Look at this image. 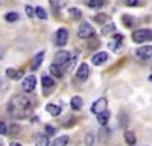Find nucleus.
<instances>
[{
    "label": "nucleus",
    "instance_id": "nucleus-7",
    "mask_svg": "<svg viewBox=\"0 0 152 146\" xmlns=\"http://www.w3.org/2000/svg\"><path fill=\"white\" fill-rule=\"evenodd\" d=\"M137 56L140 59H149L152 58V46H142L135 50Z\"/></svg>",
    "mask_w": 152,
    "mask_h": 146
},
{
    "label": "nucleus",
    "instance_id": "nucleus-30",
    "mask_svg": "<svg viewBox=\"0 0 152 146\" xmlns=\"http://www.w3.org/2000/svg\"><path fill=\"white\" fill-rule=\"evenodd\" d=\"M55 132H56V129L53 128V126H50V125H46V128H44V134L49 137V136H55Z\"/></svg>",
    "mask_w": 152,
    "mask_h": 146
},
{
    "label": "nucleus",
    "instance_id": "nucleus-17",
    "mask_svg": "<svg viewBox=\"0 0 152 146\" xmlns=\"http://www.w3.org/2000/svg\"><path fill=\"white\" fill-rule=\"evenodd\" d=\"M125 142L128 146H134L137 143V137H135V134L132 131H126L125 132Z\"/></svg>",
    "mask_w": 152,
    "mask_h": 146
},
{
    "label": "nucleus",
    "instance_id": "nucleus-37",
    "mask_svg": "<svg viewBox=\"0 0 152 146\" xmlns=\"http://www.w3.org/2000/svg\"><path fill=\"white\" fill-rule=\"evenodd\" d=\"M9 146H21V143H17V142H11Z\"/></svg>",
    "mask_w": 152,
    "mask_h": 146
},
{
    "label": "nucleus",
    "instance_id": "nucleus-23",
    "mask_svg": "<svg viewBox=\"0 0 152 146\" xmlns=\"http://www.w3.org/2000/svg\"><path fill=\"white\" fill-rule=\"evenodd\" d=\"M6 75L11 78V79H20L21 78V72H18V70H14V69H8L6 70Z\"/></svg>",
    "mask_w": 152,
    "mask_h": 146
},
{
    "label": "nucleus",
    "instance_id": "nucleus-12",
    "mask_svg": "<svg viewBox=\"0 0 152 146\" xmlns=\"http://www.w3.org/2000/svg\"><path fill=\"white\" fill-rule=\"evenodd\" d=\"M107 59H108V53H107V52H97V53L93 55L91 63H93L94 66H100V64L107 63Z\"/></svg>",
    "mask_w": 152,
    "mask_h": 146
},
{
    "label": "nucleus",
    "instance_id": "nucleus-8",
    "mask_svg": "<svg viewBox=\"0 0 152 146\" xmlns=\"http://www.w3.org/2000/svg\"><path fill=\"white\" fill-rule=\"evenodd\" d=\"M88 75H90V69H88V66H87L85 63L79 64L78 72H76V76H78V79L84 82V81H87V79H88Z\"/></svg>",
    "mask_w": 152,
    "mask_h": 146
},
{
    "label": "nucleus",
    "instance_id": "nucleus-31",
    "mask_svg": "<svg viewBox=\"0 0 152 146\" xmlns=\"http://www.w3.org/2000/svg\"><path fill=\"white\" fill-rule=\"evenodd\" d=\"M93 18H94L96 23H105V21H107V14H97V15H94Z\"/></svg>",
    "mask_w": 152,
    "mask_h": 146
},
{
    "label": "nucleus",
    "instance_id": "nucleus-24",
    "mask_svg": "<svg viewBox=\"0 0 152 146\" xmlns=\"http://www.w3.org/2000/svg\"><path fill=\"white\" fill-rule=\"evenodd\" d=\"M69 14L72 15L73 20H79V18L82 17V12H81L78 8H70V9H69Z\"/></svg>",
    "mask_w": 152,
    "mask_h": 146
},
{
    "label": "nucleus",
    "instance_id": "nucleus-10",
    "mask_svg": "<svg viewBox=\"0 0 152 146\" xmlns=\"http://www.w3.org/2000/svg\"><path fill=\"white\" fill-rule=\"evenodd\" d=\"M122 44H123V35H114L113 36V40L110 41V49L111 50H116V52H119V49L122 47Z\"/></svg>",
    "mask_w": 152,
    "mask_h": 146
},
{
    "label": "nucleus",
    "instance_id": "nucleus-16",
    "mask_svg": "<svg viewBox=\"0 0 152 146\" xmlns=\"http://www.w3.org/2000/svg\"><path fill=\"white\" fill-rule=\"evenodd\" d=\"M70 105H72V108L75 110V111L81 110V108H82V105H84L82 97H79V96H73V97H72V101H70Z\"/></svg>",
    "mask_w": 152,
    "mask_h": 146
},
{
    "label": "nucleus",
    "instance_id": "nucleus-35",
    "mask_svg": "<svg viewBox=\"0 0 152 146\" xmlns=\"http://www.w3.org/2000/svg\"><path fill=\"white\" fill-rule=\"evenodd\" d=\"M73 123H75V119H69V120L64 122V126L66 128H70V126H73Z\"/></svg>",
    "mask_w": 152,
    "mask_h": 146
},
{
    "label": "nucleus",
    "instance_id": "nucleus-3",
    "mask_svg": "<svg viewBox=\"0 0 152 146\" xmlns=\"http://www.w3.org/2000/svg\"><path fill=\"white\" fill-rule=\"evenodd\" d=\"M93 35H94V31H93V28L90 26V23L82 21L81 26H79V29H78V36H79L81 40H88V38H91Z\"/></svg>",
    "mask_w": 152,
    "mask_h": 146
},
{
    "label": "nucleus",
    "instance_id": "nucleus-6",
    "mask_svg": "<svg viewBox=\"0 0 152 146\" xmlns=\"http://www.w3.org/2000/svg\"><path fill=\"white\" fill-rule=\"evenodd\" d=\"M69 56H70V53H69V52H66V50L58 52V53L55 55V64H53V66H56V67H59V69L62 70V67H64V66H66V63H67Z\"/></svg>",
    "mask_w": 152,
    "mask_h": 146
},
{
    "label": "nucleus",
    "instance_id": "nucleus-15",
    "mask_svg": "<svg viewBox=\"0 0 152 146\" xmlns=\"http://www.w3.org/2000/svg\"><path fill=\"white\" fill-rule=\"evenodd\" d=\"M76 59H78V52H72L70 56H69V59H67V63H66V66L62 67V70H69L70 72L73 69L75 63H76Z\"/></svg>",
    "mask_w": 152,
    "mask_h": 146
},
{
    "label": "nucleus",
    "instance_id": "nucleus-5",
    "mask_svg": "<svg viewBox=\"0 0 152 146\" xmlns=\"http://www.w3.org/2000/svg\"><path fill=\"white\" fill-rule=\"evenodd\" d=\"M35 87H37V78L34 75L26 76L23 79V82H21V90L24 93H32L35 90Z\"/></svg>",
    "mask_w": 152,
    "mask_h": 146
},
{
    "label": "nucleus",
    "instance_id": "nucleus-4",
    "mask_svg": "<svg viewBox=\"0 0 152 146\" xmlns=\"http://www.w3.org/2000/svg\"><path fill=\"white\" fill-rule=\"evenodd\" d=\"M107 107H108V99L107 97H99V99L94 101V104L91 105V113L97 116L100 113L107 111Z\"/></svg>",
    "mask_w": 152,
    "mask_h": 146
},
{
    "label": "nucleus",
    "instance_id": "nucleus-18",
    "mask_svg": "<svg viewBox=\"0 0 152 146\" xmlns=\"http://www.w3.org/2000/svg\"><path fill=\"white\" fill-rule=\"evenodd\" d=\"M88 8H91V9H100V8H104L105 2L104 0H88V2H85Z\"/></svg>",
    "mask_w": 152,
    "mask_h": 146
},
{
    "label": "nucleus",
    "instance_id": "nucleus-28",
    "mask_svg": "<svg viewBox=\"0 0 152 146\" xmlns=\"http://www.w3.org/2000/svg\"><path fill=\"white\" fill-rule=\"evenodd\" d=\"M5 20L9 21V23L17 21V20H18V14H17V12H8V14L5 15Z\"/></svg>",
    "mask_w": 152,
    "mask_h": 146
},
{
    "label": "nucleus",
    "instance_id": "nucleus-34",
    "mask_svg": "<svg viewBox=\"0 0 152 146\" xmlns=\"http://www.w3.org/2000/svg\"><path fill=\"white\" fill-rule=\"evenodd\" d=\"M138 3H140L138 0H126V2H125V5H126V6H137Z\"/></svg>",
    "mask_w": 152,
    "mask_h": 146
},
{
    "label": "nucleus",
    "instance_id": "nucleus-20",
    "mask_svg": "<svg viewBox=\"0 0 152 146\" xmlns=\"http://www.w3.org/2000/svg\"><path fill=\"white\" fill-rule=\"evenodd\" d=\"M67 143H69V137L67 136H61V137H56L52 142V146H67Z\"/></svg>",
    "mask_w": 152,
    "mask_h": 146
},
{
    "label": "nucleus",
    "instance_id": "nucleus-25",
    "mask_svg": "<svg viewBox=\"0 0 152 146\" xmlns=\"http://www.w3.org/2000/svg\"><path fill=\"white\" fill-rule=\"evenodd\" d=\"M35 15H37L38 18H41V20H46V18H47V12L44 11V8L37 6V8H35Z\"/></svg>",
    "mask_w": 152,
    "mask_h": 146
},
{
    "label": "nucleus",
    "instance_id": "nucleus-1",
    "mask_svg": "<svg viewBox=\"0 0 152 146\" xmlns=\"http://www.w3.org/2000/svg\"><path fill=\"white\" fill-rule=\"evenodd\" d=\"M32 113V102L21 94H17L11 99L8 105V114L14 119H26Z\"/></svg>",
    "mask_w": 152,
    "mask_h": 146
},
{
    "label": "nucleus",
    "instance_id": "nucleus-21",
    "mask_svg": "<svg viewBox=\"0 0 152 146\" xmlns=\"http://www.w3.org/2000/svg\"><path fill=\"white\" fill-rule=\"evenodd\" d=\"M108 120H110V111H108V110L104 111V113H100V114H97V122L100 125H107Z\"/></svg>",
    "mask_w": 152,
    "mask_h": 146
},
{
    "label": "nucleus",
    "instance_id": "nucleus-19",
    "mask_svg": "<svg viewBox=\"0 0 152 146\" xmlns=\"http://www.w3.org/2000/svg\"><path fill=\"white\" fill-rule=\"evenodd\" d=\"M41 84H43V87H44V91H46V88H53L55 87V81L50 78V76H43L41 78Z\"/></svg>",
    "mask_w": 152,
    "mask_h": 146
},
{
    "label": "nucleus",
    "instance_id": "nucleus-32",
    "mask_svg": "<svg viewBox=\"0 0 152 146\" xmlns=\"http://www.w3.org/2000/svg\"><path fill=\"white\" fill-rule=\"evenodd\" d=\"M6 131H8V125L5 123V122L0 120V134H2V136H3V134H8Z\"/></svg>",
    "mask_w": 152,
    "mask_h": 146
},
{
    "label": "nucleus",
    "instance_id": "nucleus-9",
    "mask_svg": "<svg viewBox=\"0 0 152 146\" xmlns=\"http://www.w3.org/2000/svg\"><path fill=\"white\" fill-rule=\"evenodd\" d=\"M67 41H69V32H67V29H64V28L58 29V32H56V44L58 46H66Z\"/></svg>",
    "mask_w": 152,
    "mask_h": 146
},
{
    "label": "nucleus",
    "instance_id": "nucleus-26",
    "mask_svg": "<svg viewBox=\"0 0 152 146\" xmlns=\"http://www.w3.org/2000/svg\"><path fill=\"white\" fill-rule=\"evenodd\" d=\"M49 70H50V73H52L53 76H56L58 79H59V78H62V70H61L59 67H56V66H53V64H52Z\"/></svg>",
    "mask_w": 152,
    "mask_h": 146
},
{
    "label": "nucleus",
    "instance_id": "nucleus-33",
    "mask_svg": "<svg viewBox=\"0 0 152 146\" xmlns=\"http://www.w3.org/2000/svg\"><path fill=\"white\" fill-rule=\"evenodd\" d=\"M123 21H125V24H126V28H131L132 24H134V20H132V18L129 20L128 15H123Z\"/></svg>",
    "mask_w": 152,
    "mask_h": 146
},
{
    "label": "nucleus",
    "instance_id": "nucleus-22",
    "mask_svg": "<svg viewBox=\"0 0 152 146\" xmlns=\"http://www.w3.org/2000/svg\"><path fill=\"white\" fill-rule=\"evenodd\" d=\"M116 32V24L114 23H108V24H105V26L102 28V34L104 35H110V34H114Z\"/></svg>",
    "mask_w": 152,
    "mask_h": 146
},
{
    "label": "nucleus",
    "instance_id": "nucleus-14",
    "mask_svg": "<svg viewBox=\"0 0 152 146\" xmlns=\"http://www.w3.org/2000/svg\"><path fill=\"white\" fill-rule=\"evenodd\" d=\"M46 111L50 114V116H53V117H58L61 114V107L55 105V104H47L46 105Z\"/></svg>",
    "mask_w": 152,
    "mask_h": 146
},
{
    "label": "nucleus",
    "instance_id": "nucleus-36",
    "mask_svg": "<svg viewBox=\"0 0 152 146\" xmlns=\"http://www.w3.org/2000/svg\"><path fill=\"white\" fill-rule=\"evenodd\" d=\"M26 12H28L29 17H34V8L32 6H26Z\"/></svg>",
    "mask_w": 152,
    "mask_h": 146
},
{
    "label": "nucleus",
    "instance_id": "nucleus-11",
    "mask_svg": "<svg viewBox=\"0 0 152 146\" xmlns=\"http://www.w3.org/2000/svg\"><path fill=\"white\" fill-rule=\"evenodd\" d=\"M34 140H35V145L37 146H49L50 142H49V137L46 136L44 132H37L34 136Z\"/></svg>",
    "mask_w": 152,
    "mask_h": 146
},
{
    "label": "nucleus",
    "instance_id": "nucleus-2",
    "mask_svg": "<svg viewBox=\"0 0 152 146\" xmlns=\"http://www.w3.org/2000/svg\"><path fill=\"white\" fill-rule=\"evenodd\" d=\"M149 40H152V32L149 29H138L132 34V41L134 43L140 44V43H146Z\"/></svg>",
    "mask_w": 152,
    "mask_h": 146
},
{
    "label": "nucleus",
    "instance_id": "nucleus-29",
    "mask_svg": "<svg viewBox=\"0 0 152 146\" xmlns=\"http://www.w3.org/2000/svg\"><path fill=\"white\" fill-rule=\"evenodd\" d=\"M85 145L87 146H94V136H93L91 132L85 136Z\"/></svg>",
    "mask_w": 152,
    "mask_h": 146
},
{
    "label": "nucleus",
    "instance_id": "nucleus-13",
    "mask_svg": "<svg viewBox=\"0 0 152 146\" xmlns=\"http://www.w3.org/2000/svg\"><path fill=\"white\" fill-rule=\"evenodd\" d=\"M43 59H44V52H38L35 56H34V61H32V70H38L43 64Z\"/></svg>",
    "mask_w": 152,
    "mask_h": 146
},
{
    "label": "nucleus",
    "instance_id": "nucleus-27",
    "mask_svg": "<svg viewBox=\"0 0 152 146\" xmlns=\"http://www.w3.org/2000/svg\"><path fill=\"white\" fill-rule=\"evenodd\" d=\"M8 131H9V136H17L18 131H20V126H18L17 123H11ZM8 131H6V132H8Z\"/></svg>",
    "mask_w": 152,
    "mask_h": 146
}]
</instances>
